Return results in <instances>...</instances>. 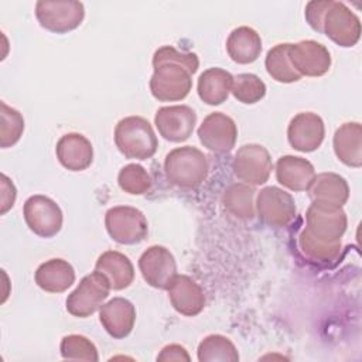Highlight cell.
<instances>
[{"instance_id": "obj_1", "label": "cell", "mask_w": 362, "mask_h": 362, "mask_svg": "<svg viewBox=\"0 0 362 362\" xmlns=\"http://www.w3.org/2000/svg\"><path fill=\"white\" fill-rule=\"evenodd\" d=\"M198 66L197 54L178 51L171 45L160 47L153 55L151 95L161 102L182 100L192 88V75Z\"/></svg>"}, {"instance_id": "obj_2", "label": "cell", "mask_w": 362, "mask_h": 362, "mask_svg": "<svg viewBox=\"0 0 362 362\" xmlns=\"http://www.w3.org/2000/svg\"><path fill=\"white\" fill-rule=\"evenodd\" d=\"M115 144L126 158H151L158 147L157 136L147 119L127 116L115 127Z\"/></svg>"}, {"instance_id": "obj_3", "label": "cell", "mask_w": 362, "mask_h": 362, "mask_svg": "<svg viewBox=\"0 0 362 362\" xmlns=\"http://www.w3.org/2000/svg\"><path fill=\"white\" fill-rule=\"evenodd\" d=\"M164 171L171 184L180 188H197L206 180L209 164L199 148L182 146L165 156Z\"/></svg>"}, {"instance_id": "obj_4", "label": "cell", "mask_w": 362, "mask_h": 362, "mask_svg": "<svg viewBox=\"0 0 362 362\" xmlns=\"http://www.w3.org/2000/svg\"><path fill=\"white\" fill-rule=\"evenodd\" d=\"M112 287L107 277L95 270L86 274L66 297V311L79 318H86L96 313L109 297Z\"/></svg>"}, {"instance_id": "obj_5", "label": "cell", "mask_w": 362, "mask_h": 362, "mask_svg": "<svg viewBox=\"0 0 362 362\" xmlns=\"http://www.w3.org/2000/svg\"><path fill=\"white\" fill-rule=\"evenodd\" d=\"M105 226L109 236L120 245L140 243L148 233V223L144 214L129 205L109 208L105 214Z\"/></svg>"}, {"instance_id": "obj_6", "label": "cell", "mask_w": 362, "mask_h": 362, "mask_svg": "<svg viewBox=\"0 0 362 362\" xmlns=\"http://www.w3.org/2000/svg\"><path fill=\"white\" fill-rule=\"evenodd\" d=\"M318 33L339 47H354L361 38V20L345 3L329 0Z\"/></svg>"}, {"instance_id": "obj_7", "label": "cell", "mask_w": 362, "mask_h": 362, "mask_svg": "<svg viewBox=\"0 0 362 362\" xmlns=\"http://www.w3.org/2000/svg\"><path fill=\"white\" fill-rule=\"evenodd\" d=\"M35 17L47 31L65 34L81 25L85 7L81 1L72 0H40L35 3Z\"/></svg>"}, {"instance_id": "obj_8", "label": "cell", "mask_w": 362, "mask_h": 362, "mask_svg": "<svg viewBox=\"0 0 362 362\" xmlns=\"http://www.w3.org/2000/svg\"><path fill=\"white\" fill-rule=\"evenodd\" d=\"M346 214L342 206L313 202L305 214V230L325 243H341L346 230Z\"/></svg>"}, {"instance_id": "obj_9", "label": "cell", "mask_w": 362, "mask_h": 362, "mask_svg": "<svg viewBox=\"0 0 362 362\" xmlns=\"http://www.w3.org/2000/svg\"><path fill=\"white\" fill-rule=\"evenodd\" d=\"M27 226L40 238H52L62 228V211L49 197L37 194L27 198L23 208Z\"/></svg>"}, {"instance_id": "obj_10", "label": "cell", "mask_w": 362, "mask_h": 362, "mask_svg": "<svg viewBox=\"0 0 362 362\" xmlns=\"http://www.w3.org/2000/svg\"><path fill=\"white\" fill-rule=\"evenodd\" d=\"M233 174L249 185L264 184L273 170L270 153L260 144H245L238 148L232 161Z\"/></svg>"}, {"instance_id": "obj_11", "label": "cell", "mask_w": 362, "mask_h": 362, "mask_svg": "<svg viewBox=\"0 0 362 362\" xmlns=\"http://www.w3.org/2000/svg\"><path fill=\"white\" fill-rule=\"evenodd\" d=\"M255 204L259 219L273 228L287 226L297 212L293 197L274 185L262 188Z\"/></svg>"}, {"instance_id": "obj_12", "label": "cell", "mask_w": 362, "mask_h": 362, "mask_svg": "<svg viewBox=\"0 0 362 362\" xmlns=\"http://www.w3.org/2000/svg\"><path fill=\"white\" fill-rule=\"evenodd\" d=\"M139 269L144 281L160 290H168L177 273L173 253L160 245H153L139 257Z\"/></svg>"}, {"instance_id": "obj_13", "label": "cell", "mask_w": 362, "mask_h": 362, "mask_svg": "<svg viewBox=\"0 0 362 362\" xmlns=\"http://www.w3.org/2000/svg\"><path fill=\"white\" fill-rule=\"evenodd\" d=\"M201 144L209 151L223 154L230 151L238 139V127L232 117L222 112L209 113L198 127Z\"/></svg>"}, {"instance_id": "obj_14", "label": "cell", "mask_w": 362, "mask_h": 362, "mask_svg": "<svg viewBox=\"0 0 362 362\" xmlns=\"http://www.w3.org/2000/svg\"><path fill=\"white\" fill-rule=\"evenodd\" d=\"M154 124L163 139L181 143L192 134L197 124V113L187 105L163 106L156 112Z\"/></svg>"}, {"instance_id": "obj_15", "label": "cell", "mask_w": 362, "mask_h": 362, "mask_svg": "<svg viewBox=\"0 0 362 362\" xmlns=\"http://www.w3.org/2000/svg\"><path fill=\"white\" fill-rule=\"evenodd\" d=\"M288 57L291 65L301 76H322L331 68L329 51L314 40L290 44Z\"/></svg>"}, {"instance_id": "obj_16", "label": "cell", "mask_w": 362, "mask_h": 362, "mask_svg": "<svg viewBox=\"0 0 362 362\" xmlns=\"http://www.w3.org/2000/svg\"><path fill=\"white\" fill-rule=\"evenodd\" d=\"M325 126L322 119L313 112L297 113L288 123L287 139L294 150L311 153L324 141Z\"/></svg>"}, {"instance_id": "obj_17", "label": "cell", "mask_w": 362, "mask_h": 362, "mask_svg": "<svg viewBox=\"0 0 362 362\" xmlns=\"http://www.w3.org/2000/svg\"><path fill=\"white\" fill-rule=\"evenodd\" d=\"M99 321L112 338L123 339L134 327L136 308L127 298L115 297L99 308Z\"/></svg>"}, {"instance_id": "obj_18", "label": "cell", "mask_w": 362, "mask_h": 362, "mask_svg": "<svg viewBox=\"0 0 362 362\" xmlns=\"http://www.w3.org/2000/svg\"><path fill=\"white\" fill-rule=\"evenodd\" d=\"M168 298L174 310L185 317L198 315L205 307L201 286L187 274H177L168 287Z\"/></svg>"}, {"instance_id": "obj_19", "label": "cell", "mask_w": 362, "mask_h": 362, "mask_svg": "<svg viewBox=\"0 0 362 362\" xmlns=\"http://www.w3.org/2000/svg\"><path fill=\"white\" fill-rule=\"evenodd\" d=\"M55 154L59 164L69 171H83L93 161V147L81 133L64 134L57 143Z\"/></svg>"}, {"instance_id": "obj_20", "label": "cell", "mask_w": 362, "mask_h": 362, "mask_svg": "<svg viewBox=\"0 0 362 362\" xmlns=\"http://www.w3.org/2000/svg\"><path fill=\"white\" fill-rule=\"evenodd\" d=\"M276 178L291 191H308L315 178V168L303 157L283 156L276 163Z\"/></svg>"}, {"instance_id": "obj_21", "label": "cell", "mask_w": 362, "mask_h": 362, "mask_svg": "<svg viewBox=\"0 0 362 362\" xmlns=\"http://www.w3.org/2000/svg\"><path fill=\"white\" fill-rule=\"evenodd\" d=\"M332 146L335 156L348 167L362 165V126L358 122L341 124L334 134Z\"/></svg>"}, {"instance_id": "obj_22", "label": "cell", "mask_w": 362, "mask_h": 362, "mask_svg": "<svg viewBox=\"0 0 362 362\" xmlns=\"http://www.w3.org/2000/svg\"><path fill=\"white\" fill-rule=\"evenodd\" d=\"M34 280L44 291L64 293L75 283V270L69 262L54 257L37 267Z\"/></svg>"}, {"instance_id": "obj_23", "label": "cell", "mask_w": 362, "mask_h": 362, "mask_svg": "<svg viewBox=\"0 0 362 362\" xmlns=\"http://www.w3.org/2000/svg\"><path fill=\"white\" fill-rule=\"evenodd\" d=\"M313 202L344 206L349 198V187L344 177L335 173L315 174L313 184L308 188Z\"/></svg>"}, {"instance_id": "obj_24", "label": "cell", "mask_w": 362, "mask_h": 362, "mask_svg": "<svg viewBox=\"0 0 362 362\" xmlns=\"http://www.w3.org/2000/svg\"><path fill=\"white\" fill-rule=\"evenodd\" d=\"M226 51L236 64H252L262 52V38L259 33L247 25H240L230 31L226 40Z\"/></svg>"}, {"instance_id": "obj_25", "label": "cell", "mask_w": 362, "mask_h": 362, "mask_svg": "<svg viewBox=\"0 0 362 362\" xmlns=\"http://www.w3.org/2000/svg\"><path fill=\"white\" fill-rule=\"evenodd\" d=\"M95 270L107 277L113 290L127 288L134 280V267L130 259L116 250L103 252L95 263Z\"/></svg>"}, {"instance_id": "obj_26", "label": "cell", "mask_w": 362, "mask_h": 362, "mask_svg": "<svg viewBox=\"0 0 362 362\" xmlns=\"http://www.w3.org/2000/svg\"><path fill=\"white\" fill-rule=\"evenodd\" d=\"M233 76L222 68H208L198 78L197 92L199 99L211 106L223 103L232 89Z\"/></svg>"}, {"instance_id": "obj_27", "label": "cell", "mask_w": 362, "mask_h": 362, "mask_svg": "<svg viewBox=\"0 0 362 362\" xmlns=\"http://www.w3.org/2000/svg\"><path fill=\"white\" fill-rule=\"evenodd\" d=\"M255 188L245 182L230 184L222 197L226 211L238 219H252L256 212Z\"/></svg>"}, {"instance_id": "obj_28", "label": "cell", "mask_w": 362, "mask_h": 362, "mask_svg": "<svg viewBox=\"0 0 362 362\" xmlns=\"http://www.w3.org/2000/svg\"><path fill=\"white\" fill-rule=\"evenodd\" d=\"M288 42L277 44L266 54L264 65L267 74L280 83H291L301 79V75L294 69L288 57Z\"/></svg>"}, {"instance_id": "obj_29", "label": "cell", "mask_w": 362, "mask_h": 362, "mask_svg": "<svg viewBox=\"0 0 362 362\" xmlns=\"http://www.w3.org/2000/svg\"><path fill=\"white\" fill-rule=\"evenodd\" d=\"M197 356L199 362H236L239 361V354L233 342L219 334H212L205 337L197 349Z\"/></svg>"}, {"instance_id": "obj_30", "label": "cell", "mask_w": 362, "mask_h": 362, "mask_svg": "<svg viewBox=\"0 0 362 362\" xmlns=\"http://www.w3.org/2000/svg\"><path fill=\"white\" fill-rule=\"evenodd\" d=\"M298 246L308 260L322 264L337 260L341 253V243H325L311 236L305 229L298 236Z\"/></svg>"}, {"instance_id": "obj_31", "label": "cell", "mask_w": 362, "mask_h": 362, "mask_svg": "<svg viewBox=\"0 0 362 362\" xmlns=\"http://www.w3.org/2000/svg\"><path fill=\"white\" fill-rule=\"evenodd\" d=\"M232 95L245 105L260 102L266 95V83L255 74H239L233 76Z\"/></svg>"}, {"instance_id": "obj_32", "label": "cell", "mask_w": 362, "mask_h": 362, "mask_svg": "<svg viewBox=\"0 0 362 362\" xmlns=\"http://www.w3.org/2000/svg\"><path fill=\"white\" fill-rule=\"evenodd\" d=\"M0 146L7 148L14 146L23 136L24 132V117L23 115L10 107L7 103H0Z\"/></svg>"}, {"instance_id": "obj_33", "label": "cell", "mask_w": 362, "mask_h": 362, "mask_svg": "<svg viewBox=\"0 0 362 362\" xmlns=\"http://www.w3.org/2000/svg\"><path fill=\"white\" fill-rule=\"evenodd\" d=\"M117 184L130 195H144L151 189L153 180L143 165L127 164L119 171Z\"/></svg>"}, {"instance_id": "obj_34", "label": "cell", "mask_w": 362, "mask_h": 362, "mask_svg": "<svg viewBox=\"0 0 362 362\" xmlns=\"http://www.w3.org/2000/svg\"><path fill=\"white\" fill-rule=\"evenodd\" d=\"M59 352L62 359L68 361H88L98 362L99 355L95 344L83 335L71 334L62 338L59 344Z\"/></svg>"}, {"instance_id": "obj_35", "label": "cell", "mask_w": 362, "mask_h": 362, "mask_svg": "<svg viewBox=\"0 0 362 362\" xmlns=\"http://www.w3.org/2000/svg\"><path fill=\"white\" fill-rule=\"evenodd\" d=\"M16 195L17 192L14 184L6 174H1V215H4L14 205Z\"/></svg>"}, {"instance_id": "obj_36", "label": "cell", "mask_w": 362, "mask_h": 362, "mask_svg": "<svg viewBox=\"0 0 362 362\" xmlns=\"http://www.w3.org/2000/svg\"><path fill=\"white\" fill-rule=\"evenodd\" d=\"M189 355L187 349L181 345L171 344L165 345L161 352L157 355V361H189Z\"/></svg>"}]
</instances>
